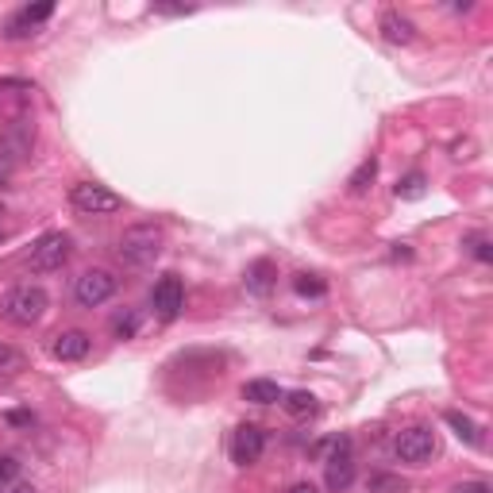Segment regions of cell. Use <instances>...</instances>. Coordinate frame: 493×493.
Listing matches in <instances>:
<instances>
[{
	"label": "cell",
	"mask_w": 493,
	"mask_h": 493,
	"mask_svg": "<svg viewBox=\"0 0 493 493\" xmlns=\"http://www.w3.org/2000/svg\"><path fill=\"white\" fill-rule=\"evenodd\" d=\"M27 370V359H24V351H16L8 343H0V378H20Z\"/></svg>",
	"instance_id": "obj_15"
},
{
	"label": "cell",
	"mask_w": 493,
	"mask_h": 493,
	"mask_svg": "<svg viewBox=\"0 0 493 493\" xmlns=\"http://www.w3.org/2000/svg\"><path fill=\"white\" fill-rule=\"evenodd\" d=\"M262 451H267V432H262L258 425L236 428V435H232V463L251 467V463L262 459Z\"/></svg>",
	"instance_id": "obj_8"
},
{
	"label": "cell",
	"mask_w": 493,
	"mask_h": 493,
	"mask_svg": "<svg viewBox=\"0 0 493 493\" xmlns=\"http://www.w3.org/2000/svg\"><path fill=\"white\" fill-rule=\"evenodd\" d=\"M243 397L255 401V404H274V401H281V385L270 382V378H255V382L243 385Z\"/></svg>",
	"instance_id": "obj_14"
},
{
	"label": "cell",
	"mask_w": 493,
	"mask_h": 493,
	"mask_svg": "<svg viewBox=\"0 0 493 493\" xmlns=\"http://www.w3.org/2000/svg\"><path fill=\"white\" fill-rule=\"evenodd\" d=\"M286 493H316V486H312V482H297V486H289Z\"/></svg>",
	"instance_id": "obj_28"
},
{
	"label": "cell",
	"mask_w": 493,
	"mask_h": 493,
	"mask_svg": "<svg viewBox=\"0 0 493 493\" xmlns=\"http://www.w3.org/2000/svg\"><path fill=\"white\" fill-rule=\"evenodd\" d=\"M69 251H74V239H69L66 232H47L31 246V270L35 274H55V270L66 267Z\"/></svg>",
	"instance_id": "obj_3"
},
{
	"label": "cell",
	"mask_w": 493,
	"mask_h": 493,
	"mask_svg": "<svg viewBox=\"0 0 493 493\" xmlns=\"http://www.w3.org/2000/svg\"><path fill=\"white\" fill-rule=\"evenodd\" d=\"M47 312V293L39 286H16L8 297H5V320L16 324V328H31L39 324Z\"/></svg>",
	"instance_id": "obj_2"
},
{
	"label": "cell",
	"mask_w": 493,
	"mask_h": 493,
	"mask_svg": "<svg viewBox=\"0 0 493 493\" xmlns=\"http://www.w3.org/2000/svg\"><path fill=\"white\" fill-rule=\"evenodd\" d=\"M50 12H55V5L50 0H43V5H27L12 16V20L5 24V39H27V35L39 31V24L50 20Z\"/></svg>",
	"instance_id": "obj_9"
},
{
	"label": "cell",
	"mask_w": 493,
	"mask_h": 493,
	"mask_svg": "<svg viewBox=\"0 0 493 493\" xmlns=\"http://www.w3.org/2000/svg\"><path fill=\"white\" fill-rule=\"evenodd\" d=\"M135 331H139V312H120L112 320V336L116 340H131Z\"/></svg>",
	"instance_id": "obj_22"
},
{
	"label": "cell",
	"mask_w": 493,
	"mask_h": 493,
	"mask_svg": "<svg viewBox=\"0 0 493 493\" xmlns=\"http://www.w3.org/2000/svg\"><path fill=\"white\" fill-rule=\"evenodd\" d=\"M8 420H12V425H31V416H27V413H12Z\"/></svg>",
	"instance_id": "obj_29"
},
{
	"label": "cell",
	"mask_w": 493,
	"mask_h": 493,
	"mask_svg": "<svg viewBox=\"0 0 493 493\" xmlns=\"http://www.w3.org/2000/svg\"><path fill=\"white\" fill-rule=\"evenodd\" d=\"M163 243H166V236H163V227L158 224H135V227H128V232L120 236L116 255H120L123 267L147 270V267L158 262V255H163Z\"/></svg>",
	"instance_id": "obj_1"
},
{
	"label": "cell",
	"mask_w": 493,
	"mask_h": 493,
	"mask_svg": "<svg viewBox=\"0 0 493 493\" xmlns=\"http://www.w3.org/2000/svg\"><path fill=\"white\" fill-rule=\"evenodd\" d=\"M274 286H278V267L270 258H258L255 267L246 270V289H251L255 297H267Z\"/></svg>",
	"instance_id": "obj_12"
},
{
	"label": "cell",
	"mask_w": 493,
	"mask_h": 493,
	"mask_svg": "<svg viewBox=\"0 0 493 493\" xmlns=\"http://www.w3.org/2000/svg\"><path fill=\"white\" fill-rule=\"evenodd\" d=\"M393 455H397L401 463H428L432 455H435V435H432V428L413 425V428L397 432V439H393Z\"/></svg>",
	"instance_id": "obj_5"
},
{
	"label": "cell",
	"mask_w": 493,
	"mask_h": 493,
	"mask_svg": "<svg viewBox=\"0 0 493 493\" xmlns=\"http://www.w3.org/2000/svg\"><path fill=\"white\" fill-rule=\"evenodd\" d=\"M0 236H5V227H0Z\"/></svg>",
	"instance_id": "obj_30"
},
{
	"label": "cell",
	"mask_w": 493,
	"mask_h": 493,
	"mask_svg": "<svg viewBox=\"0 0 493 493\" xmlns=\"http://www.w3.org/2000/svg\"><path fill=\"white\" fill-rule=\"evenodd\" d=\"M0 493H39V489H35L31 482H20V478H16V482H8V486H0Z\"/></svg>",
	"instance_id": "obj_26"
},
{
	"label": "cell",
	"mask_w": 493,
	"mask_h": 493,
	"mask_svg": "<svg viewBox=\"0 0 493 493\" xmlns=\"http://www.w3.org/2000/svg\"><path fill=\"white\" fill-rule=\"evenodd\" d=\"M16 478H20V463H16L12 455H0V486H8Z\"/></svg>",
	"instance_id": "obj_24"
},
{
	"label": "cell",
	"mask_w": 493,
	"mask_h": 493,
	"mask_svg": "<svg viewBox=\"0 0 493 493\" xmlns=\"http://www.w3.org/2000/svg\"><path fill=\"white\" fill-rule=\"evenodd\" d=\"M112 293H116V278L109 270H85L74 281V297H78L81 309H100Z\"/></svg>",
	"instance_id": "obj_6"
},
{
	"label": "cell",
	"mask_w": 493,
	"mask_h": 493,
	"mask_svg": "<svg viewBox=\"0 0 493 493\" xmlns=\"http://www.w3.org/2000/svg\"><path fill=\"white\" fill-rule=\"evenodd\" d=\"M355 482V459H351V439H336V447L328 455V489H347Z\"/></svg>",
	"instance_id": "obj_10"
},
{
	"label": "cell",
	"mask_w": 493,
	"mask_h": 493,
	"mask_svg": "<svg viewBox=\"0 0 493 493\" xmlns=\"http://www.w3.org/2000/svg\"><path fill=\"white\" fill-rule=\"evenodd\" d=\"M447 425L455 428V435H459V439H467V444H474V447L482 444V435H478V425H474L470 416H463V413H447Z\"/></svg>",
	"instance_id": "obj_17"
},
{
	"label": "cell",
	"mask_w": 493,
	"mask_h": 493,
	"mask_svg": "<svg viewBox=\"0 0 493 493\" xmlns=\"http://www.w3.org/2000/svg\"><path fill=\"white\" fill-rule=\"evenodd\" d=\"M89 347H93V340L85 336V331L69 328V331H58V336H55V343H50V355H55L58 362H81L85 355H89Z\"/></svg>",
	"instance_id": "obj_11"
},
{
	"label": "cell",
	"mask_w": 493,
	"mask_h": 493,
	"mask_svg": "<svg viewBox=\"0 0 493 493\" xmlns=\"http://www.w3.org/2000/svg\"><path fill=\"white\" fill-rule=\"evenodd\" d=\"M370 493H404V478H397V474H370Z\"/></svg>",
	"instance_id": "obj_20"
},
{
	"label": "cell",
	"mask_w": 493,
	"mask_h": 493,
	"mask_svg": "<svg viewBox=\"0 0 493 493\" xmlns=\"http://www.w3.org/2000/svg\"><path fill=\"white\" fill-rule=\"evenodd\" d=\"M378 178V163H374V158H366V163L355 170V173H351V193H366L370 189V182H374Z\"/></svg>",
	"instance_id": "obj_18"
},
{
	"label": "cell",
	"mask_w": 493,
	"mask_h": 493,
	"mask_svg": "<svg viewBox=\"0 0 493 493\" xmlns=\"http://www.w3.org/2000/svg\"><path fill=\"white\" fill-rule=\"evenodd\" d=\"M382 35H385L390 43H413L416 27H413V20H404L401 12H385V16H382Z\"/></svg>",
	"instance_id": "obj_13"
},
{
	"label": "cell",
	"mask_w": 493,
	"mask_h": 493,
	"mask_svg": "<svg viewBox=\"0 0 493 493\" xmlns=\"http://www.w3.org/2000/svg\"><path fill=\"white\" fill-rule=\"evenodd\" d=\"M455 493H489L482 482H470V486H459V489H455Z\"/></svg>",
	"instance_id": "obj_27"
},
{
	"label": "cell",
	"mask_w": 493,
	"mask_h": 493,
	"mask_svg": "<svg viewBox=\"0 0 493 493\" xmlns=\"http://www.w3.org/2000/svg\"><path fill=\"white\" fill-rule=\"evenodd\" d=\"M397 197H404V201L425 197V173H409V178H401L397 182Z\"/></svg>",
	"instance_id": "obj_21"
},
{
	"label": "cell",
	"mask_w": 493,
	"mask_h": 493,
	"mask_svg": "<svg viewBox=\"0 0 493 493\" xmlns=\"http://www.w3.org/2000/svg\"><path fill=\"white\" fill-rule=\"evenodd\" d=\"M467 246H470V255L478 258V262H489V258H493V251H489V239H486L482 232H478V236H470V239H467Z\"/></svg>",
	"instance_id": "obj_23"
},
{
	"label": "cell",
	"mask_w": 493,
	"mask_h": 493,
	"mask_svg": "<svg viewBox=\"0 0 493 493\" xmlns=\"http://www.w3.org/2000/svg\"><path fill=\"white\" fill-rule=\"evenodd\" d=\"M69 201H74V208H78V213H85V216H109V213H120V208H123V201L116 197V193L97 185V182L74 185V189H69Z\"/></svg>",
	"instance_id": "obj_4"
},
{
	"label": "cell",
	"mask_w": 493,
	"mask_h": 493,
	"mask_svg": "<svg viewBox=\"0 0 493 493\" xmlns=\"http://www.w3.org/2000/svg\"><path fill=\"white\" fill-rule=\"evenodd\" d=\"M12 170H16V154H12L5 143H0V185L12 178Z\"/></svg>",
	"instance_id": "obj_25"
},
{
	"label": "cell",
	"mask_w": 493,
	"mask_h": 493,
	"mask_svg": "<svg viewBox=\"0 0 493 493\" xmlns=\"http://www.w3.org/2000/svg\"><path fill=\"white\" fill-rule=\"evenodd\" d=\"M281 404H286L289 416H312L316 413V397L309 390H293V393H281Z\"/></svg>",
	"instance_id": "obj_16"
},
{
	"label": "cell",
	"mask_w": 493,
	"mask_h": 493,
	"mask_svg": "<svg viewBox=\"0 0 493 493\" xmlns=\"http://www.w3.org/2000/svg\"><path fill=\"white\" fill-rule=\"evenodd\" d=\"M293 289L301 293V297H324V293H328V286H324V281L316 278V274H297V278H293Z\"/></svg>",
	"instance_id": "obj_19"
},
{
	"label": "cell",
	"mask_w": 493,
	"mask_h": 493,
	"mask_svg": "<svg viewBox=\"0 0 493 493\" xmlns=\"http://www.w3.org/2000/svg\"><path fill=\"white\" fill-rule=\"evenodd\" d=\"M151 305H154V312L163 316V320H178V312L185 309V286H182V278L178 274H166L151 289Z\"/></svg>",
	"instance_id": "obj_7"
}]
</instances>
